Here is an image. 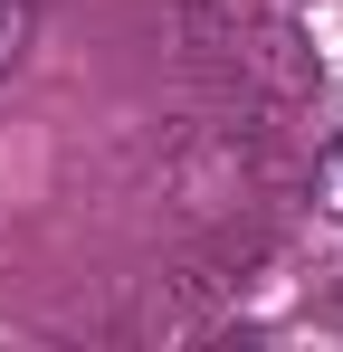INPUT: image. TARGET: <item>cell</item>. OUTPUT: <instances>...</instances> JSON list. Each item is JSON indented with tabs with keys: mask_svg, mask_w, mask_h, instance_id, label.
<instances>
[{
	"mask_svg": "<svg viewBox=\"0 0 343 352\" xmlns=\"http://www.w3.org/2000/svg\"><path fill=\"white\" fill-rule=\"evenodd\" d=\"M19 29H29V0H0V67H10V48H19Z\"/></svg>",
	"mask_w": 343,
	"mask_h": 352,
	"instance_id": "7a4b0ae2",
	"label": "cell"
},
{
	"mask_svg": "<svg viewBox=\"0 0 343 352\" xmlns=\"http://www.w3.org/2000/svg\"><path fill=\"white\" fill-rule=\"evenodd\" d=\"M315 200H324V210L343 219V133L324 143V162H315Z\"/></svg>",
	"mask_w": 343,
	"mask_h": 352,
	"instance_id": "6da1fadb",
	"label": "cell"
}]
</instances>
